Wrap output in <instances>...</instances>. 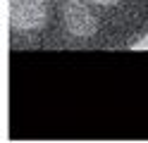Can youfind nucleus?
Listing matches in <instances>:
<instances>
[{
    "label": "nucleus",
    "mask_w": 148,
    "mask_h": 143,
    "mask_svg": "<svg viewBox=\"0 0 148 143\" xmlns=\"http://www.w3.org/2000/svg\"><path fill=\"white\" fill-rule=\"evenodd\" d=\"M48 19L45 0H10L7 22L14 31H38Z\"/></svg>",
    "instance_id": "obj_1"
},
{
    "label": "nucleus",
    "mask_w": 148,
    "mask_h": 143,
    "mask_svg": "<svg viewBox=\"0 0 148 143\" xmlns=\"http://www.w3.org/2000/svg\"><path fill=\"white\" fill-rule=\"evenodd\" d=\"M62 14H64L67 31L77 38H91L98 31V19L91 12L86 0H67L62 7Z\"/></svg>",
    "instance_id": "obj_2"
},
{
    "label": "nucleus",
    "mask_w": 148,
    "mask_h": 143,
    "mask_svg": "<svg viewBox=\"0 0 148 143\" xmlns=\"http://www.w3.org/2000/svg\"><path fill=\"white\" fill-rule=\"evenodd\" d=\"M132 50H148V34L143 38H138V41L132 45Z\"/></svg>",
    "instance_id": "obj_3"
},
{
    "label": "nucleus",
    "mask_w": 148,
    "mask_h": 143,
    "mask_svg": "<svg viewBox=\"0 0 148 143\" xmlns=\"http://www.w3.org/2000/svg\"><path fill=\"white\" fill-rule=\"evenodd\" d=\"M96 5H115V3H119V0H93Z\"/></svg>",
    "instance_id": "obj_4"
}]
</instances>
